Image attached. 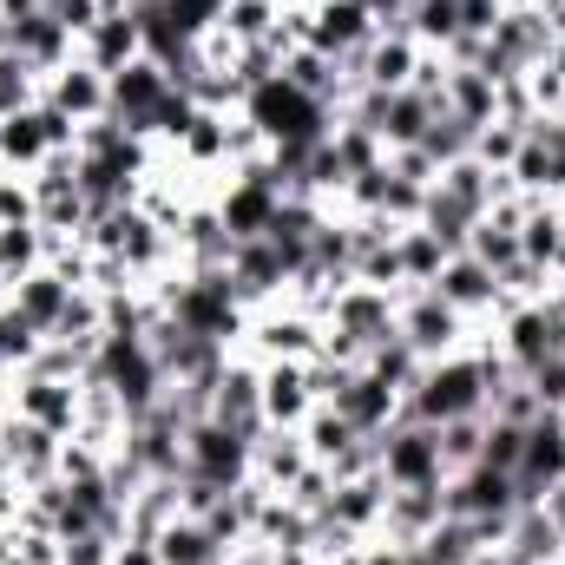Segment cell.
<instances>
[{
    "label": "cell",
    "mask_w": 565,
    "mask_h": 565,
    "mask_svg": "<svg viewBox=\"0 0 565 565\" xmlns=\"http://www.w3.org/2000/svg\"><path fill=\"white\" fill-rule=\"evenodd\" d=\"M282 20V0H224V13H217V33L231 40V46H257V40H270Z\"/></svg>",
    "instance_id": "4dcf8cb0"
},
{
    "label": "cell",
    "mask_w": 565,
    "mask_h": 565,
    "mask_svg": "<svg viewBox=\"0 0 565 565\" xmlns=\"http://www.w3.org/2000/svg\"><path fill=\"white\" fill-rule=\"evenodd\" d=\"M440 520H447V513H440V487H422V493H395V487H388L382 540H395V546H422Z\"/></svg>",
    "instance_id": "484cf974"
},
{
    "label": "cell",
    "mask_w": 565,
    "mask_h": 565,
    "mask_svg": "<svg viewBox=\"0 0 565 565\" xmlns=\"http://www.w3.org/2000/svg\"><path fill=\"white\" fill-rule=\"evenodd\" d=\"M0 53H13V20L0 13Z\"/></svg>",
    "instance_id": "7bdbcfd3"
},
{
    "label": "cell",
    "mask_w": 565,
    "mask_h": 565,
    "mask_svg": "<svg viewBox=\"0 0 565 565\" xmlns=\"http://www.w3.org/2000/svg\"><path fill=\"white\" fill-rule=\"evenodd\" d=\"M559 132H565V113H559Z\"/></svg>",
    "instance_id": "7dc6e473"
},
{
    "label": "cell",
    "mask_w": 565,
    "mask_h": 565,
    "mask_svg": "<svg viewBox=\"0 0 565 565\" xmlns=\"http://www.w3.org/2000/svg\"><path fill=\"white\" fill-rule=\"evenodd\" d=\"M520 493L526 500H540V493H553L565 487V434L553 415H540V422H526V454H520Z\"/></svg>",
    "instance_id": "603a6c76"
},
{
    "label": "cell",
    "mask_w": 565,
    "mask_h": 565,
    "mask_svg": "<svg viewBox=\"0 0 565 565\" xmlns=\"http://www.w3.org/2000/svg\"><path fill=\"white\" fill-rule=\"evenodd\" d=\"M145 53V26L132 7H113V13H99L93 20V33L79 40V60L86 66H99V73H119V66H132Z\"/></svg>",
    "instance_id": "7402d4cb"
},
{
    "label": "cell",
    "mask_w": 565,
    "mask_h": 565,
    "mask_svg": "<svg viewBox=\"0 0 565 565\" xmlns=\"http://www.w3.org/2000/svg\"><path fill=\"white\" fill-rule=\"evenodd\" d=\"M0 493H7V460H0Z\"/></svg>",
    "instance_id": "bcb514c9"
},
{
    "label": "cell",
    "mask_w": 565,
    "mask_h": 565,
    "mask_svg": "<svg viewBox=\"0 0 565 565\" xmlns=\"http://www.w3.org/2000/svg\"><path fill=\"white\" fill-rule=\"evenodd\" d=\"M440 113H454L460 126H493L500 119V79L493 73H480V66H460V60H447V73H440Z\"/></svg>",
    "instance_id": "ffe728a7"
},
{
    "label": "cell",
    "mask_w": 565,
    "mask_h": 565,
    "mask_svg": "<svg viewBox=\"0 0 565 565\" xmlns=\"http://www.w3.org/2000/svg\"><path fill=\"white\" fill-rule=\"evenodd\" d=\"M257 369H264V422L270 427H302L322 408L309 362H257Z\"/></svg>",
    "instance_id": "e0dca14e"
},
{
    "label": "cell",
    "mask_w": 565,
    "mask_h": 565,
    "mask_svg": "<svg viewBox=\"0 0 565 565\" xmlns=\"http://www.w3.org/2000/svg\"><path fill=\"white\" fill-rule=\"evenodd\" d=\"M0 402H7V415L46 427V434H60V440H73V434H79V382H53V375L20 369V375H7Z\"/></svg>",
    "instance_id": "30bf717a"
},
{
    "label": "cell",
    "mask_w": 565,
    "mask_h": 565,
    "mask_svg": "<svg viewBox=\"0 0 565 565\" xmlns=\"http://www.w3.org/2000/svg\"><path fill=\"white\" fill-rule=\"evenodd\" d=\"M395 250H402V277H408V289H427V282L440 277V264L454 257L427 224H402V231H395Z\"/></svg>",
    "instance_id": "f546056e"
},
{
    "label": "cell",
    "mask_w": 565,
    "mask_h": 565,
    "mask_svg": "<svg viewBox=\"0 0 565 565\" xmlns=\"http://www.w3.org/2000/svg\"><path fill=\"white\" fill-rule=\"evenodd\" d=\"M513 369L500 362V349L480 335L473 349H460V355H440V362H422V375H415V388H408V402H402V415L408 422H467V415H487V402H493V388L507 382Z\"/></svg>",
    "instance_id": "6da1fadb"
},
{
    "label": "cell",
    "mask_w": 565,
    "mask_h": 565,
    "mask_svg": "<svg viewBox=\"0 0 565 565\" xmlns=\"http://www.w3.org/2000/svg\"><path fill=\"white\" fill-rule=\"evenodd\" d=\"M46 158H53V139H46V119H40V106H26V113L0 119V171H13V178H33Z\"/></svg>",
    "instance_id": "d4e9b609"
},
{
    "label": "cell",
    "mask_w": 565,
    "mask_h": 565,
    "mask_svg": "<svg viewBox=\"0 0 565 565\" xmlns=\"http://www.w3.org/2000/svg\"><path fill=\"white\" fill-rule=\"evenodd\" d=\"M40 264H46V231L33 217L26 224H0V296L26 277V270H40Z\"/></svg>",
    "instance_id": "f1b7e54d"
},
{
    "label": "cell",
    "mask_w": 565,
    "mask_h": 565,
    "mask_svg": "<svg viewBox=\"0 0 565 565\" xmlns=\"http://www.w3.org/2000/svg\"><path fill=\"white\" fill-rule=\"evenodd\" d=\"M26 106H40V73L20 53H0V119H13Z\"/></svg>",
    "instance_id": "836d02e7"
},
{
    "label": "cell",
    "mask_w": 565,
    "mask_h": 565,
    "mask_svg": "<svg viewBox=\"0 0 565 565\" xmlns=\"http://www.w3.org/2000/svg\"><path fill=\"white\" fill-rule=\"evenodd\" d=\"M13 53H20V60L40 73V86H46V73H60V66L79 60V40L53 20V7H33V13L13 20Z\"/></svg>",
    "instance_id": "ac0fdd59"
},
{
    "label": "cell",
    "mask_w": 565,
    "mask_h": 565,
    "mask_svg": "<svg viewBox=\"0 0 565 565\" xmlns=\"http://www.w3.org/2000/svg\"><path fill=\"white\" fill-rule=\"evenodd\" d=\"M415 151H422L434 171H440V164H454V158H473V126H460L454 113H434V126L422 132Z\"/></svg>",
    "instance_id": "1f68e13d"
},
{
    "label": "cell",
    "mask_w": 565,
    "mask_h": 565,
    "mask_svg": "<svg viewBox=\"0 0 565 565\" xmlns=\"http://www.w3.org/2000/svg\"><path fill=\"white\" fill-rule=\"evenodd\" d=\"M500 553H507V565H553L565 553V526L540 507V500H526V507L513 513V526H507Z\"/></svg>",
    "instance_id": "cb8c5ba5"
},
{
    "label": "cell",
    "mask_w": 565,
    "mask_h": 565,
    "mask_svg": "<svg viewBox=\"0 0 565 565\" xmlns=\"http://www.w3.org/2000/svg\"><path fill=\"white\" fill-rule=\"evenodd\" d=\"M440 460H447V473H460V467H473L480 460V440H487V415H467V422H440Z\"/></svg>",
    "instance_id": "e575fe53"
},
{
    "label": "cell",
    "mask_w": 565,
    "mask_h": 565,
    "mask_svg": "<svg viewBox=\"0 0 565 565\" xmlns=\"http://www.w3.org/2000/svg\"><path fill=\"white\" fill-rule=\"evenodd\" d=\"M402 26L422 40L427 53H440V60H447V53L460 46V0H415V7L402 13Z\"/></svg>",
    "instance_id": "83f0119b"
},
{
    "label": "cell",
    "mask_w": 565,
    "mask_h": 565,
    "mask_svg": "<svg viewBox=\"0 0 565 565\" xmlns=\"http://www.w3.org/2000/svg\"><path fill=\"white\" fill-rule=\"evenodd\" d=\"M520 507H526L520 480H513V473H493V467H480V460L440 480V513H447V520H467L487 546L507 540V526H513Z\"/></svg>",
    "instance_id": "3957f363"
},
{
    "label": "cell",
    "mask_w": 565,
    "mask_h": 565,
    "mask_svg": "<svg viewBox=\"0 0 565 565\" xmlns=\"http://www.w3.org/2000/svg\"><path fill=\"white\" fill-rule=\"evenodd\" d=\"M500 13H507V0H460V40H487L500 26Z\"/></svg>",
    "instance_id": "f35d334b"
},
{
    "label": "cell",
    "mask_w": 565,
    "mask_h": 565,
    "mask_svg": "<svg viewBox=\"0 0 565 565\" xmlns=\"http://www.w3.org/2000/svg\"><path fill=\"white\" fill-rule=\"evenodd\" d=\"M73 296H79V282L66 277L60 264H40V270H26V277L13 282V289H7L0 302H7V309H13V316H20V322L33 329V335H53Z\"/></svg>",
    "instance_id": "2e32d148"
},
{
    "label": "cell",
    "mask_w": 565,
    "mask_h": 565,
    "mask_svg": "<svg viewBox=\"0 0 565 565\" xmlns=\"http://www.w3.org/2000/svg\"><path fill=\"white\" fill-rule=\"evenodd\" d=\"M178 93V79L151 60V53H139L132 66H119V73H106V99H113V119L126 126V132H139V139H151V126H158V113H164V99Z\"/></svg>",
    "instance_id": "8fae6325"
},
{
    "label": "cell",
    "mask_w": 565,
    "mask_h": 565,
    "mask_svg": "<svg viewBox=\"0 0 565 565\" xmlns=\"http://www.w3.org/2000/svg\"><path fill=\"white\" fill-rule=\"evenodd\" d=\"M237 355H250V362H316L322 355V316L302 309V302H270V309L250 316Z\"/></svg>",
    "instance_id": "ba28073f"
},
{
    "label": "cell",
    "mask_w": 565,
    "mask_h": 565,
    "mask_svg": "<svg viewBox=\"0 0 565 565\" xmlns=\"http://www.w3.org/2000/svg\"><path fill=\"white\" fill-rule=\"evenodd\" d=\"M151 546H158V565H224V546H217L211 526L191 520V513H171V520L151 533Z\"/></svg>",
    "instance_id": "4316f807"
},
{
    "label": "cell",
    "mask_w": 565,
    "mask_h": 565,
    "mask_svg": "<svg viewBox=\"0 0 565 565\" xmlns=\"http://www.w3.org/2000/svg\"><path fill=\"white\" fill-rule=\"evenodd\" d=\"M375 473L395 487V493H422V487H440L447 480V460H440V434L427 422H402L388 434H375Z\"/></svg>",
    "instance_id": "52a82bcc"
},
{
    "label": "cell",
    "mask_w": 565,
    "mask_h": 565,
    "mask_svg": "<svg viewBox=\"0 0 565 565\" xmlns=\"http://www.w3.org/2000/svg\"><path fill=\"white\" fill-rule=\"evenodd\" d=\"M309 447H302V427H264L257 447H250V480L270 487V493H289L302 473H309Z\"/></svg>",
    "instance_id": "44dd1931"
},
{
    "label": "cell",
    "mask_w": 565,
    "mask_h": 565,
    "mask_svg": "<svg viewBox=\"0 0 565 565\" xmlns=\"http://www.w3.org/2000/svg\"><path fill=\"white\" fill-rule=\"evenodd\" d=\"M375 33H382V13H375L369 0H322V7H309L302 46H316V53H329V60H355Z\"/></svg>",
    "instance_id": "5bb4252c"
},
{
    "label": "cell",
    "mask_w": 565,
    "mask_h": 565,
    "mask_svg": "<svg viewBox=\"0 0 565 565\" xmlns=\"http://www.w3.org/2000/svg\"><path fill=\"white\" fill-rule=\"evenodd\" d=\"M289 7H322V0H289Z\"/></svg>",
    "instance_id": "f6af8a7d"
},
{
    "label": "cell",
    "mask_w": 565,
    "mask_h": 565,
    "mask_svg": "<svg viewBox=\"0 0 565 565\" xmlns=\"http://www.w3.org/2000/svg\"><path fill=\"white\" fill-rule=\"evenodd\" d=\"M427 289H434L440 302H454V309H460L467 322H480V329H487V322L500 316V302H507L500 277H493V270H487L480 257H467V250H454V257L440 264V277L427 282Z\"/></svg>",
    "instance_id": "9a60e30c"
},
{
    "label": "cell",
    "mask_w": 565,
    "mask_h": 565,
    "mask_svg": "<svg viewBox=\"0 0 565 565\" xmlns=\"http://www.w3.org/2000/svg\"><path fill=\"white\" fill-rule=\"evenodd\" d=\"M250 447H257L250 434L198 415V422L184 427V480H204L217 493H237V487H250Z\"/></svg>",
    "instance_id": "8992f818"
},
{
    "label": "cell",
    "mask_w": 565,
    "mask_h": 565,
    "mask_svg": "<svg viewBox=\"0 0 565 565\" xmlns=\"http://www.w3.org/2000/svg\"><path fill=\"white\" fill-rule=\"evenodd\" d=\"M204 415L224 427H237V434H264V369L250 362V355H231L224 369H217V382H211V402H204Z\"/></svg>",
    "instance_id": "7c38bea8"
},
{
    "label": "cell",
    "mask_w": 565,
    "mask_h": 565,
    "mask_svg": "<svg viewBox=\"0 0 565 565\" xmlns=\"http://www.w3.org/2000/svg\"><path fill=\"white\" fill-rule=\"evenodd\" d=\"M113 546H119V533H73V540H60V565H113Z\"/></svg>",
    "instance_id": "74e56055"
},
{
    "label": "cell",
    "mask_w": 565,
    "mask_h": 565,
    "mask_svg": "<svg viewBox=\"0 0 565 565\" xmlns=\"http://www.w3.org/2000/svg\"><path fill=\"white\" fill-rule=\"evenodd\" d=\"M224 277H231V296H237L250 316L289 296V264H282V250L270 244V237H244V244L231 250Z\"/></svg>",
    "instance_id": "4fadbf2b"
},
{
    "label": "cell",
    "mask_w": 565,
    "mask_h": 565,
    "mask_svg": "<svg viewBox=\"0 0 565 565\" xmlns=\"http://www.w3.org/2000/svg\"><path fill=\"white\" fill-rule=\"evenodd\" d=\"M395 335L422 355V362H440V355H460V349H473L487 329L480 322H467L454 302H440L434 289H402L395 296Z\"/></svg>",
    "instance_id": "5b68a950"
},
{
    "label": "cell",
    "mask_w": 565,
    "mask_h": 565,
    "mask_svg": "<svg viewBox=\"0 0 565 565\" xmlns=\"http://www.w3.org/2000/svg\"><path fill=\"white\" fill-rule=\"evenodd\" d=\"M520 454H526V427L487 415V440H480V467L493 473H520Z\"/></svg>",
    "instance_id": "d6a6232c"
},
{
    "label": "cell",
    "mask_w": 565,
    "mask_h": 565,
    "mask_svg": "<svg viewBox=\"0 0 565 565\" xmlns=\"http://www.w3.org/2000/svg\"><path fill=\"white\" fill-rule=\"evenodd\" d=\"M520 382L533 388V402H540L546 415H553V408H565V349H553L546 362H533V369H526Z\"/></svg>",
    "instance_id": "8d00e7d4"
},
{
    "label": "cell",
    "mask_w": 565,
    "mask_h": 565,
    "mask_svg": "<svg viewBox=\"0 0 565 565\" xmlns=\"http://www.w3.org/2000/svg\"><path fill=\"white\" fill-rule=\"evenodd\" d=\"M507 178H513L520 198H553V204H565V132H559V113H540V119L526 126V139H520V151H513Z\"/></svg>",
    "instance_id": "9c48e42d"
},
{
    "label": "cell",
    "mask_w": 565,
    "mask_h": 565,
    "mask_svg": "<svg viewBox=\"0 0 565 565\" xmlns=\"http://www.w3.org/2000/svg\"><path fill=\"white\" fill-rule=\"evenodd\" d=\"M113 565H158V546H151V533H119V546H113Z\"/></svg>",
    "instance_id": "60d3db41"
},
{
    "label": "cell",
    "mask_w": 565,
    "mask_h": 565,
    "mask_svg": "<svg viewBox=\"0 0 565 565\" xmlns=\"http://www.w3.org/2000/svg\"><path fill=\"white\" fill-rule=\"evenodd\" d=\"M520 139H526V126H520V119H493V126H480V132H473V158H480L487 171H507V164H513V151H520Z\"/></svg>",
    "instance_id": "d590c367"
},
{
    "label": "cell",
    "mask_w": 565,
    "mask_h": 565,
    "mask_svg": "<svg viewBox=\"0 0 565 565\" xmlns=\"http://www.w3.org/2000/svg\"><path fill=\"white\" fill-rule=\"evenodd\" d=\"M553 422H559V434H565V408H553Z\"/></svg>",
    "instance_id": "ee69618b"
},
{
    "label": "cell",
    "mask_w": 565,
    "mask_h": 565,
    "mask_svg": "<svg viewBox=\"0 0 565 565\" xmlns=\"http://www.w3.org/2000/svg\"><path fill=\"white\" fill-rule=\"evenodd\" d=\"M40 99L46 106H60L73 126H93V119H113V99H106V73L99 66H86V60H73V66H60V73H46V86H40Z\"/></svg>",
    "instance_id": "d6986e66"
},
{
    "label": "cell",
    "mask_w": 565,
    "mask_h": 565,
    "mask_svg": "<svg viewBox=\"0 0 565 565\" xmlns=\"http://www.w3.org/2000/svg\"><path fill=\"white\" fill-rule=\"evenodd\" d=\"M369 7H375V13H382V20H402V13H408V7H415V0H369Z\"/></svg>",
    "instance_id": "b9f144b4"
},
{
    "label": "cell",
    "mask_w": 565,
    "mask_h": 565,
    "mask_svg": "<svg viewBox=\"0 0 565 565\" xmlns=\"http://www.w3.org/2000/svg\"><path fill=\"white\" fill-rule=\"evenodd\" d=\"M237 113L264 132V145H322V139H329V126H335V113H329L322 99L296 93L282 73H277V79H264V86H250Z\"/></svg>",
    "instance_id": "277c9868"
},
{
    "label": "cell",
    "mask_w": 565,
    "mask_h": 565,
    "mask_svg": "<svg viewBox=\"0 0 565 565\" xmlns=\"http://www.w3.org/2000/svg\"><path fill=\"white\" fill-rule=\"evenodd\" d=\"M46 7H53V20H60L73 40H86V33H93V20L106 13V0H46Z\"/></svg>",
    "instance_id": "ab89813d"
},
{
    "label": "cell",
    "mask_w": 565,
    "mask_h": 565,
    "mask_svg": "<svg viewBox=\"0 0 565 565\" xmlns=\"http://www.w3.org/2000/svg\"><path fill=\"white\" fill-rule=\"evenodd\" d=\"M158 309L164 322L217 342V349H244V329H250V309L231 296V277L224 270H171L158 282Z\"/></svg>",
    "instance_id": "7a4b0ae2"
}]
</instances>
